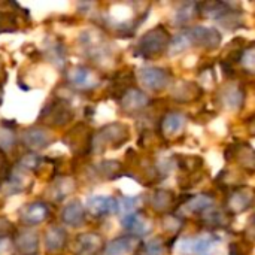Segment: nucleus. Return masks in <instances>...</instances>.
Wrapping results in <instances>:
<instances>
[{
  "instance_id": "f257e3e1",
  "label": "nucleus",
  "mask_w": 255,
  "mask_h": 255,
  "mask_svg": "<svg viewBox=\"0 0 255 255\" xmlns=\"http://www.w3.org/2000/svg\"><path fill=\"white\" fill-rule=\"evenodd\" d=\"M170 39L172 37L169 31L163 25H157L140 37L136 46V55H140L143 58H152L155 55H160L169 48Z\"/></svg>"
},
{
  "instance_id": "f03ea898",
  "label": "nucleus",
  "mask_w": 255,
  "mask_h": 255,
  "mask_svg": "<svg viewBox=\"0 0 255 255\" xmlns=\"http://www.w3.org/2000/svg\"><path fill=\"white\" fill-rule=\"evenodd\" d=\"M130 139V128L123 123H112L105 126L97 134L93 136L91 146L97 151H103L105 148H120Z\"/></svg>"
},
{
  "instance_id": "7ed1b4c3",
  "label": "nucleus",
  "mask_w": 255,
  "mask_h": 255,
  "mask_svg": "<svg viewBox=\"0 0 255 255\" xmlns=\"http://www.w3.org/2000/svg\"><path fill=\"white\" fill-rule=\"evenodd\" d=\"M185 34L191 40V45H196V46L208 49V51H214V49L220 48V45L223 42L221 33L214 27L196 25V27L188 28L185 31Z\"/></svg>"
},
{
  "instance_id": "20e7f679",
  "label": "nucleus",
  "mask_w": 255,
  "mask_h": 255,
  "mask_svg": "<svg viewBox=\"0 0 255 255\" xmlns=\"http://www.w3.org/2000/svg\"><path fill=\"white\" fill-rule=\"evenodd\" d=\"M137 78L140 84L151 91H163L172 84V75L163 67H143L139 70Z\"/></svg>"
},
{
  "instance_id": "39448f33",
  "label": "nucleus",
  "mask_w": 255,
  "mask_h": 255,
  "mask_svg": "<svg viewBox=\"0 0 255 255\" xmlns=\"http://www.w3.org/2000/svg\"><path fill=\"white\" fill-rule=\"evenodd\" d=\"M255 205V190L251 187H238L227 197V212L235 217L247 212Z\"/></svg>"
},
{
  "instance_id": "423d86ee",
  "label": "nucleus",
  "mask_w": 255,
  "mask_h": 255,
  "mask_svg": "<svg viewBox=\"0 0 255 255\" xmlns=\"http://www.w3.org/2000/svg\"><path fill=\"white\" fill-rule=\"evenodd\" d=\"M236 160L248 173H255V149L248 143H232L226 151V160Z\"/></svg>"
},
{
  "instance_id": "0eeeda50",
  "label": "nucleus",
  "mask_w": 255,
  "mask_h": 255,
  "mask_svg": "<svg viewBox=\"0 0 255 255\" xmlns=\"http://www.w3.org/2000/svg\"><path fill=\"white\" fill-rule=\"evenodd\" d=\"M73 117L72 111H70V106L58 99V100H51L42 111L40 114V120H46L49 124L52 126H64L70 121V118Z\"/></svg>"
},
{
  "instance_id": "6e6552de",
  "label": "nucleus",
  "mask_w": 255,
  "mask_h": 255,
  "mask_svg": "<svg viewBox=\"0 0 255 255\" xmlns=\"http://www.w3.org/2000/svg\"><path fill=\"white\" fill-rule=\"evenodd\" d=\"M103 250V238L97 233H84L78 236L73 247L75 255H97Z\"/></svg>"
},
{
  "instance_id": "1a4fd4ad",
  "label": "nucleus",
  "mask_w": 255,
  "mask_h": 255,
  "mask_svg": "<svg viewBox=\"0 0 255 255\" xmlns=\"http://www.w3.org/2000/svg\"><path fill=\"white\" fill-rule=\"evenodd\" d=\"M87 209L93 217L102 218L118 212V200L109 196H93L87 202Z\"/></svg>"
},
{
  "instance_id": "9d476101",
  "label": "nucleus",
  "mask_w": 255,
  "mask_h": 255,
  "mask_svg": "<svg viewBox=\"0 0 255 255\" xmlns=\"http://www.w3.org/2000/svg\"><path fill=\"white\" fill-rule=\"evenodd\" d=\"M21 140L30 149H42V148L51 145V142L54 140V137H52V134L46 128L31 127V128H27L22 133Z\"/></svg>"
},
{
  "instance_id": "9b49d317",
  "label": "nucleus",
  "mask_w": 255,
  "mask_h": 255,
  "mask_svg": "<svg viewBox=\"0 0 255 255\" xmlns=\"http://www.w3.org/2000/svg\"><path fill=\"white\" fill-rule=\"evenodd\" d=\"M120 102H121V108L126 112H139L151 103L149 97L142 90L137 88H128L123 94Z\"/></svg>"
},
{
  "instance_id": "f8f14e48",
  "label": "nucleus",
  "mask_w": 255,
  "mask_h": 255,
  "mask_svg": "<svg viewBox=\"0 0 255 255\" xmlns=\"http://www.w3.org/2000/svg\"><path fill=\"white\" fill-rule=\"evenodd\" d=\"M49 217V208L43 202H33L22 208L21 221L27 226H36L43 223Z\"/></svg>"
},
{
  "instance_id": "ddd939ff",
  "label": "nucleus",
  "mask_w": 255,
  "mask_h": 255,
  "mask_svg": "<svg viewBox=\"0 0 255 255\" xmlns=\"http://www.w3.org/2000/svg\"><path fill=\"white\" fill-rule=\"evenodd\" d=\"M202 93L203 91L199 87V84L190 82V81H181V82L175 84L172 88V97L179 103L194 102L196 99H199L202 96Z\"/></svg>"
},
{
  "instance_id": "4468645a",
  "label": "nucleus",
  "mask_w": 255,
  "mask_h": 255,
  "mask_svg": "<svg viewBox=\"0 0 255 255\" xmlns=\"http://www.w3.org/2000/svg\"><path fill=\"white\" fill-rule=\"evenodd\" d=\"M217 242H218L217 236H203L197 239H190L184 242L182 251L191 255H211Z\"/></svg>"
},
{
  "instance_id": "2eb2a0df",
  "label": "nucleus",
  "mask_w": 255,
  "mask_h": 255,
  "mask_svg": "<svg viewBox=\"0 0 255 255\" xmlns=\"http://www.w3.org/2000/svg\"><path fill=\"white\" fill-rule=\"evenodd\" d=\"M220 102L227 111H238L245 102V91L239 85H229L220 93Z\"/></svg>"
},
{
  "instance_id": "dca6fc26",
  "label": "nucleus",
  "mask_w": 255,
  "mask_h": 255,
  "mask_svg": "<svg viewBox=\"0 0 255 255\" xmlns=\"http://www.w3.org/2000/svg\"><path fill=\"white\" fill-rule=\"evenodd\" d=\"M15 247L21 255H36L39 250V238L37 233H34L30 229L21 230L15 236Z\"/></svg>"
},
{
  "instance_id": "f3484780",
  "label": "nucleus",
  "mask_w": 255,
  "mask_h": 255,
  "mask_svg": "<svg viewBox=\"0 0 255 255\" xmlns=\"http://www.w3.org/2000/svg\"><path fill=\"white\" fill-rule=\"evenodd\" d=\"M214 196L211 194H197L182 205V212L185 215H203L206 211L214 208Z\"/></svg>"
},
{
  "instance_id": "a211bd4d",
  "label": "nucleus",
  "mask_w": 255,
  "mask_h": 255,
  "mask_svg": "<svg viewBox=\"0 0 255 255\" xmlns=\"http://www.w3.org/2000/svg\"><path fill=\"white\" fill-rule=\"evenodd\" d=\"M139 245V239L134 236H121L109 242L103 250L105 255H127L133 253Z\"/></svg>"
},
{
  "instance_id": "6ab92c4d",
  "label": "nucleus",
  "mask_w": 255,
  "mask_h": 255,
  "mask_svg": "<svg viewBox=\"0 0 255 255\" xmlns=\"http://www.w3.org/2000/svg\"><path fill=\"white\" fill-rule=\"evenodd\" d=\"M69 82L76 88L88 90V88H93L96 85V76H94V72L91 69L84 67V66H78L69 72Z\"/></svg>"
},
{
  "instance_id": "aec40b11",
  "label": "nucleus",
  "mask_w": 255,
  "mask_h": 255,
  "mask_svg": "<svg viewBox=\"0 0 255 255\" xmlns=\"http://www.w3.org/2000/svg\"><path fill=\"white\" fill-rule=\"evenodd\" d=\"M123 226L126 227V230H128L131 233V236L134 238H139V236H145L151 232V224L149 221L140 214V212H136V214H131V215H127V217H123Z\"/></svg>"
},
{
  "instance_id": "412c9836",
  "label": "nucleus",
  "mask_w": 255,
  "mask_h": 255,
  "mask_svg": "<svg viewBox=\"0 0 255 255\" xmlns=\"http://www.w3.org/2000/svg\"><path fill=\"white\" fill-rule=\"evenodd\" d=\"M232 215L227 211L211 208L202 215V224L206 229H227L230 226Z\"/></svg>"
},
{
  "instance_id": "4be33fe9",
  "label": "nucleus",
  "mask_w": 255,
  "mask_h": 255,
  "mask_svg": "<svg viewBox=\"0 0 255 255\" xmlns=\"http://www.w3.org/2000/svg\"><path fill=\"white\" fill-rule=\"evenodd\" d=\"M232 12V7L229 3L224 1H205L199 3V13L202 16L214 18V19H223Z\"/></svg>"
},
{
  "instance_id": "5701e85b",
  "label": "nucleus",
  "mask_w": 255,
  "mask_h": 255,
  "mask_svg": "<svg viewBox=\"0 0 255 255\" xmlns=\"http://www.w3.org/2000/svg\"><path fill=\"white\" fill-rule=\"evenodd\" d=\"M61 220L64 224L70 226V227H79L84 220H85V211L84 206L79 202H72L69 205L64 206L63 212H61Z\"/></svg>"
},
{
  "instance_id": "b1692460",
  "label": "nucleus",
  "mask_w": 255,
  "mask_h": 255,
  "mask_svg": "<svg viewBox=\"0 0 255 255\" xmlns=\"http://www.w3.org/2000/svg\"><path fill=\"white\" fill-rule=\"evenodd\" d=\"M173 200H175V196L172 191H167V190H158L152 194L151 200H149V205L151 208L157 212V214H161V215H166L169 214V211L172 209L173 206Z\"/></svg>"
},
{
  "instance_id": "393cba45",
  "label": "nucleus",
  "mask_w": 255,
  "mask_h": 255,
  "mask_svg": "<svg viewBox=\"0 0 255 255\" xmlns=\"http://www.w3.org/2000/svg\"><path fill=\"white\" fill-rule=\"evenodd\" d=\"M66 242H67V233L60 227H52L45 235V248L51 254L61 251Z\"/></svg>"
},
{
  "instance_id": "a878e982",
  "label": "nucleus",
  "mask_w": 255,
  "mask_h": 255,
  "mask_svg": "<svg viewBox=\"0 0 255 255\" xmlns=\"http://www.w3.org/2000/svg\"><path fill=\"white\" fill-rule=\"evenodd\" d=\"M185 124V117L179 112H169L166 117H163L160 128L161 133L166 136H173L176 134Z\"/></svg>"
},
{
  "instance_id": "bb28decb",
  "label": "nucleus",
  "mask_w": 255,
  "mask_h": 255,
  "mask_svg": "<svg viewBox=\"0 0 255 255\" xmlns=\"http://www.w3.org/2000/svg\"><path fill=\"white\" fill-rule=\"evenodd\" d=\"M197 13H199V3L187 1L178 7V10L175 12L173 21L176 25H187L188 22H191L194 19V16Z\"/></svg>"
},
{
  "instance_id": "cd10ccee",
  "label": "nucleus",
  "mask_w": 255,
  "mask_h": 255,
  "mask_svg": "<svg viewBox=\"0 0 255 255\" xmlns=\"http://www.w3.org/2000/svg\"><path fill=\"white\" fill-rule=\"evenodd\" d=\"M97 172L103 179L114 181L123 175V164L120 161H115V160H106L97 166Z\"/></svg>"
},
{
  "instance_id": "c85d7f7f",
  "label": "nucleus",
  "mask_w": 255,
  "mask_h": 255,
  "mask_svg": "<svg viewBox=\"0 0 255 255\" xmlns=\"http://www.w3.org/2000/svg\"><path fill=\"white\" fill-rule=\"evenodd\" d=\"M176 164L187 173H194L203 167V158L199 155H178Z\"/></svg>"
},
{
  "instance_id": "c756f323",
  "label": "nucleus",
  "mask_w": 255,
  "mask_h": 255,
  "mask_svg": "<svg viewBox=\"0 0 255 255\" xmlns=\"http://www.w3.org/2000/svg\"><path fill=\"white\" fill-rule=\"evenodd\" d=\"M182 226H184V220L181 217L175 215V214H166L161 218V227H163V230L166 233L172 235V236L178 235L182 230Z\"/></svg>"
},
{
  "instance_id": "7c9ffc66",
  "label": "nucleus",
  "mask_w": 255,
  "mask_h": 255,
  "mask_svg": "<svg viewBox=\"0 0 255 255\" xmlns=\"http://www.w3.org/2000/svg\"><path fill=\"white\" fill-rule=\"evenodd\" d=\"M190 46H191V40L188 39V36L185 33H182V34H176L170 39L167 51L170 55H178V54L187 51Z\"/></svg>"
},
{
  "instance_id": "2f4dec72",
  "label": "nucleus",
  "mask_w": 255,
  "mask_h": 255,
  "mask_svg": "<svg viewBox=\"0 0 255 255\" xmlns=\"http://www.w3.org/2000/svg\"><path fill=\"white\" fill-rule=\"evenodd\" d=\"M140 206V197H123L118 200V212L123 214V217L136 214Z\"/></svg>"
},
{
  "instance_id": "473e14b6",
  "label": "nucleus",
  "mask_w": 255,
  "mask_h": 255,
  "mask_svg": "<svg viewBox=\"0 0 255 255\" xmlns=\"http://www.w3.org/2000/svg\"><path fill=\"white\" fill-rule=\"evenodd\" d=\"M241 63L247 73L255 75V46L244 49V52L241 55Z\"/></svg>"
},
{
  "instance_id": "72a5a7b5",
  "label": "nucleus",
  "mask_w": 255,
  "mask_h": 255,
  "mask_svg": "<svg viewBox=\"0 0 255 255\" xmlns=\"http://www.w3.org/2000/svg\"><path fill=\"white\" fill-rule=\"evenodd\" d=\"M166 245L160 239H152L142 247V255H164Z\"/></svg>"
},
{
  "instance_id": "f704fd0d",
  "label": "nucleus",
  "mask_w": 255,
  "mask_h": 255,
  "mask_svg": "<svg viewBox=\"0 0 255 255\" xmlns=\"http://www.w3.org/2000/svg\"><path fill=\"white\" fill-rule=\"evenodd\" d=\"M16 30V19L13 13L0 12V33L3 31H15Z\"/></svg>"
},
{
  "instance_id": "c9c22d12",
  "label": "nucleus",
  "mask_w": 255,
  "mask_h": 255,
  "mask_svg": "<svg viewBox=\"0 0 255 255\" xmlns=\"http://www.w3.org/2000/svg\"><path fill=\"white\" fill-rule=\"evenodd\" d=\"M15 142V134L10 128H0V149H10Z\"/></svg>"
},
{
  "instance_id": "e433bc0d",
  "label": "nucleus",
  "mask_w": 255,
  "mask_h": 255,
  "mask_svg": "<svg viewBox=\"0 0 255 255\" xmlns=\"http://www.w3.org/2000/svg\"><path fill=\"white\" fill-rule=\"evenodd\" d=\"M10 175V169L7 166V161H6V157L3 155V152L0 151V184H4L7 181Z\"/></svg>"
},
{
  "instance_id": "4c0bfd02",
  "label": "nucleus",
  "mask_w": 255,
  "mask_h": 255,
  "mask_svg": "<svg viewBox=\"0 0 255 255\" xmlns=\"http://www.w3.org/2000/svg\"><path fill=\"white\" fill-rule=\"evenodd\" d=\"M244 236L248 241H255V214L248 220L247 227L244 230Z\"/></svg>"
},
{
  "instance_id": "58836bf2",
  "label": "nucleus",
  "mask_w": 255,
  "mask_h": 255,
  "mask_svg": "<svg viewBox=\"0 0 255 255\" xmlns=\"http://www.w3.org/2000/svg\"><path fill=\"white\" fill-rule=\"evenodd\" d=\"M0 255H12V244L7 238H0Z\"/></svg>"
},
{
  "instance_id": "ea45409f",
  "label": "nucleus",
  "mask_w": 255,
  "mask_h": 255,
  "mask_svg": "<svg viewBox=\"0 0 255 255\" xmlns=\"http://www.w3.org/2000/svg\"><path fill=\"white\" fill-rule=\"evenodd\" d=\"M244 247L239 242H233L229 247V255H248V253H244Z\"/></svg>"
},
{
  "instance_id": "a19ab883",
  "label": "nucleus",
  "mask_w": 255,
  "mask_h": 255,
  "mask_svg": "<svg viewBox=\"0 0 255 255\" xmlns=\"http://www.w3.org/2000/svg\"><path fill=\"white\" fill-rule=\"evenodd\" d=\"M248 130H250V133H251L253 136H255V120L248 123Z\"/></svg>"
},
{
  "instance_id": "79ce46f5",
  "label": "nucleus",
  "mask_w": 255,
  "mask_h": 255,
  "mask_svg": "<svg viewBox=\"0 0 255 255\" xmlns=\"http://www.w3.org/2000/svg\"><path fill=\"white\" fill-rule=\"evenodd\" d=\"M1 94H3V91H1V85H0V103H1Z\"/></svg>"
}]
</instances>
